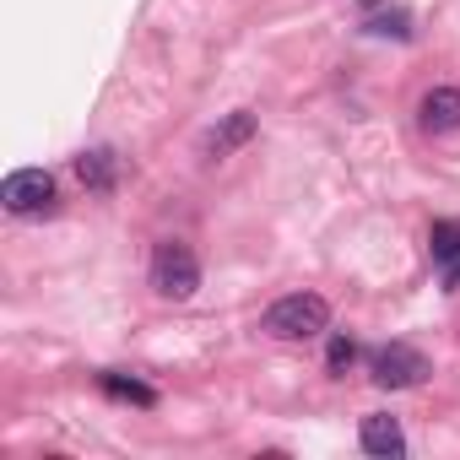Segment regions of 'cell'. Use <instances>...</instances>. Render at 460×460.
Here are the masks:
<instances>
[{
    "label": "cell",
    "instance_id": "cell-12",
    "mask_svg": "<svg viewBox=\"0 0 460 460\" xmlns=\"http://www.w3.org/2000/svg\"><path fill=\"white\" fill-rule=\"evenodd\" d=\"M352 358H358V347H352V336H331V352H325V368H331V374H347V368H352Z\"/></svg>",
    "mask_w": 460,
    "mask_h": 460
},
{
    "label": "cell",
    "instance_id": "cell-7",
    "mask_svg": "<svg viewBox=\"0 0 460 460\" xmlns=\"http://www.w3.org/2000/svg\"><path fill=\"white\" fill-rule=\"evenodd\" d=\"M363 449L368 455H379V460H395V455H406V433H401V422L395 417H385V411H374V417H363Z\"/></svg>",
    "mask_w": 460,
    "mask_h": 460
},
{
    "label": "cell",
    "instance_id": "cell-13",
    "mask_svg": "<svg viewBox=\"0 0 460 460\" xmlns=\"http://www.w3.org/2000/svg\"><path fill=\"white\" fill-rule=\"evenodd\" d=\"M363 6H368V0H363Z\"/></svg>",
    "mask_w": 460,
    "mask_h": 460
},
{
    "label": "cell",
    "instance_id": "cell-10",
    "mask_svg": "<svg viewBox=\"0 0 460 460\" xmlns=\"http://www.w3.org/2000/svg\"><path fill=\"white\" fill-rule=\"evenodd\" d=\"M103 390H109V395H119V401H136V406H152V401H157L141 379H125V374H103Z\"/></svg>",
    "mask_w": 460,
    "mask_h": 460
},
{
    "label": "cell",
    "instance_id": "cell-5",
    "mask_svg": "<svg viewBox=\"0 0 460 460\" xmlns=\"http://www.w3.org/2000/svg\"><path fill=\"white\" fill-rule=\"evenodd\" d=\"M417 125L428 136H455L460 130V87H428L417 103Z\"/></svg>",
    "mask_w": 460,
    "mask_h": 460
},
{
    "label": "cell",
    "instance_id": "cell-4",
    "mask_svg": "<svg viewBox=\"0 0 460 460\" xmlns=\"http://www.w3.org/2000/svg\"><path fill=\"white\" fill-rule=\"evenodd\" d=\"M368 368H374V385H379V390H411V385L428 379V358H422L417 347H406V341L379 347Z\"/></svg>",
    "mask_w": 460,
    "mask_h": 460
},
{
    "label": "cell",
    "instance_id": "cell-8",
    "mask_svg": "<svg viewBox=\"0 0 460 460\" xmlns=\"http://www.w3.org/2000/svg\"><path fill=\"white\" fill-rule=\"evenodd\" d=\"M76 179H82L93 195H109V190H114V179H119V157H114L109 146H93V152H82V157H76Z\"/></svg>",
    "mask_w": 460,
    "mask_h": 460
},
{
    "label": "cell",
    "instance_id": "cell-3",
    "mask_svg": "<svg viewBox=\"0 0 460 460\" xmlns=\"http://www.w3.org/2000/svg\"><path fill=\"white\" fill-rule=\"evenodd\" d=\"M55 173L44 168H17L6 173V184H0V206H6L12 217H39V211H55Z\"/></svg>",
    "mask_w": 460,
    "mask_h": 460
},
{
    "label": "cell",
    "instance_id": "cell-1",
    "mask_svg": "<svg viewBox=\"0 0 460 460\" xmlns=\"http://www.w3.org/2000/svg\"><path fill=\"white\" fill-rule=\"evenodd\" d=\"M277 341H309V336H320L325 325H331V304L320 298V293H288V298H277L271 309H266V320H261Z\"/></svg>",
    "mask_w": 460,
    "mask_h": 460
},
{
    "label": "cell",
    "instance_id": "cell-2",
    "mask_svg": "<svg viewBox=\"0 0 460 460\" xmlns=\"http://www.w3.org/2000/svg\"><path fill=\"white\" fill-rule=\"evenodd\" d=\"M152 288H157L163 298H173V304L195 298V288H200V261H195V250L179 244V239H163V244L152 250Z\"/></svg>",
    "mask_w": 460,
    "mask_h": 460
},
{
    "label": "cell",
    "instance_id": "cell-9",
    "mask_svg": "<svg viewBox=\"0 0 460 460\" xmlns=\"http://www.w3.org/2000/svg\"><path fill=\"white\" fill-rule=\"evenodd\" d=\"M433 261L444 266V282H460V222H433Z\"/></svg>",
    "mask_w": 460,
    "mask_h": 460
},
{
    "label": "cell",
    "instance_id": "cell-6",
    "mask_svg": "<svg viewBox=\"0 0 460 460\" xmlns=\"http://www.w3.org/2000/svg\"><path fill=\"white\" fill-rule=\"evenodd\" d=\"M250 136H255V114L250 109H234L222 125L206 130V157H234L239 146H250Z\"/></svg>",
    "mask_w": 460,
    "mask_h": 460
},
{
    "label": "cell",
    "instance_id": "cell-11",
    "mask_svg": "<svg viewBox=\"0 0 460 460\" xmlns=\"http://www.w3.org/2000/svg\"><path fill=\"white\" fill-rule=\"evenodd\" d=\"M374 39H411V17L406 12H390V17H374V22H363Z\"/></svg>",
    "mask_w": 460,
    "mask_h": 460
}]
</instances>
